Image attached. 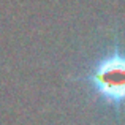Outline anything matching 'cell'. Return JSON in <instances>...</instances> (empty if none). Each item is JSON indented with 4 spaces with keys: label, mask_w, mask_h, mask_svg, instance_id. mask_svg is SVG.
I'll use <instances>...</instances> for the list:
<instances>
[{
    "label": "cell",
    "mask_w": 125,
    "mask_h": 125,
    "mask_svg": "<svg viewBox=\"0 0 125 125\" xmlns=\"http://www.w3.org/2000/svg\"><path fill=\"white\" fill-rule=\"evenodd\" d=\"M90 87L109 106H120L124 100V57L119 49L106 54L94 65L87 76Z\"/></svg>",
    "instance_id": "cell-1"
}]
</instances>
